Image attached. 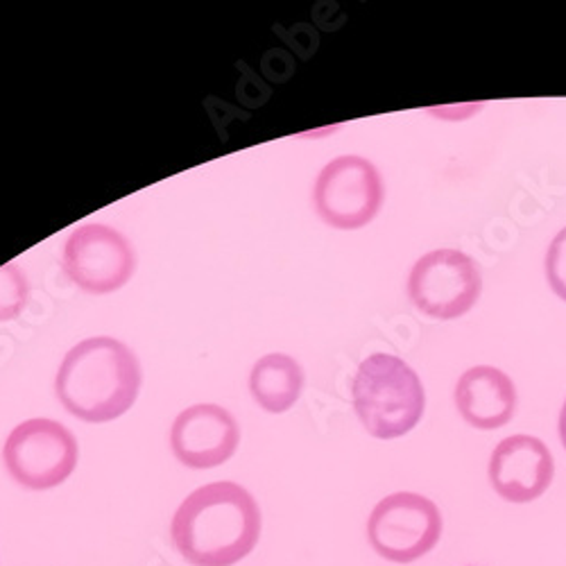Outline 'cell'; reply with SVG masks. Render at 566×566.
<instances>
[{"label": "cell", "instance_id": "cell-9", "mask_svg": "<svg viewBox=\"0 0 566 566\" xmlns=\"http://www.w3.org/2000/svg\"><path fill=\"white\" fill-rule=\"evenodd\" d=\"M241 442V429L233 415L216 403H198L181 410L170 429L175 458L191 469L224 464Z\"/></svg>", "mask_w": 566, "mask_h": 566}, {"label": "cell", "instance_id": "cell-3", "mask_svg": "<svg viewBox=\"0 0 566 566\" xmlns=\"http://www.w3.org/2000/svg\"><path fill=\"white\" fill-rule=\"evenodd\" d=\"M354 408L371 438L395 440L410 433L427 406L417 371L392 354H371L354 376Z\"/></svg>", "mask_w": 566, "mask_h": 566}, {"label": "cell", "instance_id": "cell-10", "mask_svg": "<svg viewBox=\"0 0 566 566\" xmlns=\"http://www.w3.org/2000/svg\"><path fill=\"white\" fill-rule=\"evenodd\" d=\"M488 474L494 492L503 501L531 503L551 488L555 462L539 438L510 436L496 444Z\"/></svg>", "mask_w": 566, "mask_h": 566}, {"label": "cell", "instance_id": "cell-7", "mask_svg": "<svg viewBox=\"0 0 566 566\" xmlns=\"http://www.w3.org/2000/svg\"><path fill=\"white\" fill-rule=\"evenodd\" d=\"M483 291L476 261L458 250L421 256L408 276V295L417 311L433 319H455L474 308Z\"/></svg>", "mask_w": 566, "mask_h": 566}, {"label": "cell", "instance_id": "cell-13", "mask_svg": "<svg viewBox=\"0 0 566 566\" xmlns=\"http://www.w3.org/2000/svg\"><path fill=\"white\" fill-rule=\"evenodd\" d=\"M30 297V283L17 263L0 268V322L17 319Z\"/></svg>", "mask_w": 566, "mask_h": 566}, {"label": "cell", "instance_id": "cell-4", "mask_svg": "<svg viewBox=\"0 0 566 566\" xmlns=\"http://www.w3.org/2000/svg\"><path fill=\"white\" fill-rule=\"evenodd\" d=\"M77 440L64 423L45 417L28 419L8 436L3 462L14 483L25 490H53L77 467Z\"/></svg>", "mask_w": 566, "mask_h": 566}, {"label": "cell", "instance_id": "cell-6", "mask_svg": "<svg viewBox=\"0 0 566 566\" xmlns=\"http://www.w3.org/2000/svg\"><path fill=\"white\" fill-rule=\"evenodd\" d=\"M384 196V179L376 166L363 157L345 155L319 170L313 205L328 227L360 229L381 211Z\"/></svg>", "mask_w": 566, "mask_h": 566}, {"label": "cell", "instance_id": "cell-1", "mask_svg": "<svg viewBox=\"0 0 566 566\" xmlns=\"http://www.w3.org/2000/svg\"><path fill=\"white\" fill-rule=\"evenodd\" d=\"M170 537L188 564L233 566L259 544V503L239 483H209L181 501L172 516Z\"/></svg>", "mask_w": 566, "mask_h": 566}, {"label": "cell", "instance_id": "cell-14", "mask_svg": "<svg viewBox=\"0 0 566 566\" xmlns=\"http://www.w3.org/2000/svg\"><path fill=\"white\" fill-rule=\"evenodd\" d=\"M546 279L553 293L566 302V227L555 235L546 252Z\"/></svg>", "mask_w": 566, "mask_h": 566}, {"label": "cell", "instance_id": "cell-12", "mask_svg": "<svg viewBox=\"0 0 566 566\" xmlns=\"http://www.w3.org/2000/svg\"><path fill=\"white\" fill-rule=\"evenodd\" d=\"M304 390V369L289 354H268L252 367L250 392L272 415L291 410Z\"/></svg>", "mask_w": 566, "mask_h": 566}, {"label": "cell", "instance_id": "cell-8", "mask_svg": "<svg viewBox=\"0 0 566 566\" xmlns=\"http://www.w3.org/2000/svg\"><path fill=\"white\" fill-rule=\"evenodd\" d=\"M62 268L77 289L91 295L120 291L136 270V254L125 235L98 222H84L69 235Z\"/></svg>", "mask_w": 566, "mask_h": 566}, {"label": "cell", "instance_id": "cell-5", "mask_svg": "<svg viewBox=\"0 0 566 566\" xmlns=\"http://www.w3.org/2000/svg\"><path fill=\"white\" fill-rule=\"evenodd\" d=\"M442 537L440 507L421 494L397 492L374 505L367 518V539L374 553L410 564L429 555Z\"/></svg>", "mask_w": 566, "mask_h": 566}, {"label": "cell", "instance_id": "cell-2", "mask_svg": "<svg viewBox=\"0 0 566 566\" xmlns=\"http://www.w3.org/2000/svg\"><path fill=\"white\" fill-rule=\"evenodd\" d=\"M136 354L120 340L96 336L77 343L62 360L55 392L77 419L105 423L123 417L140 390Z\"/></svg>", "mask_w": 566, "mask_h": 566}, {"label": "cell", "instance_id": "cell-11", "mask_svg": "<svg viewBox=\"0 0 566 566\" xmlns=\"http://www.w3.org/2000/svg\"><path fill=\"white\" fill-rule=\"evenodd\" d=\"M455 406L469 427L494 431L505 427L516 410V390L510 376L492 365L467 369L455 386Z\"/></svg>", "mask_w": 566, "mask_h": 566}, {"label": "cell", "instance_id": "cell-15", "mask_svg": "<svg viewBox=\"0 0 566 566\" xmlns=\"http://www.w3.org/2000/svg\"><path fill=\"white\" fill-rule=\"evenodd\" d=\"M559 440H562V444L566 449V403H564V408L559 412Z\"/></svg>", "mask_w": 566, "mask_h": 566}]
</instances>
